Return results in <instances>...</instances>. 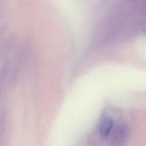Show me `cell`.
<instances>
[{
	"instance_id": "cell-2",
	"label": "cell",
	"mask_w": 146,
	"mask_h": 146,
	"mask_svg": "<svg viewBox=\"0 0 146 146\" xmlns=\"http://www.w3.org/2000/svg\"><path fill=\"white\" fill-rule=\"evenodd\" d=\"M113 121L108 116L104 117L101 121L99 128L100 135L102 138H106L109 135L112 128Z\"/></svg>"
},
{
	"instance_id": "cell-1",
	"label": "cell",
	"mask_w": 146,
	"mask_h": 146,
	"mask_svg": "<svg viewBox=\"0 0 146 146\" xmlns=\"http://www.w3.org/2000/svg\"><path fill=\"white\" fill-rule=\"evenodd\" d=\"M128 136V128L124 124H119L114 129L111 140L112 146H123Z\"/></svg>"
}]
</instances>
